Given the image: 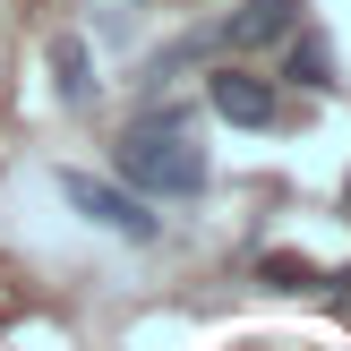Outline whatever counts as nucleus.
I'll list each match as a JSON object with an SVG mask.
<instances>
[{"label": "nucleus", "instance_id": "5", "mask_svg": "<svg viewBox=\"0 0 351 351\" xmlns=\"http://www.w3.org/2000/svg\"><path fill=\"white\" fill-rule=\"evenodd\" d=\"M257 274H266L274 291H335V283H343V274L308 266V257H257Z\"/></svg>", "mask_w": 351, "mask_h": 351}, {"label": "nucleus", "instance_id": "6", "mask_svg": "<svg viewBox=\"0 0 351 351\" xmlns=\"http://www.w3.org/2000/svg\"><path fill=\"white\" fill-rule=\"evenodd\" d=\"M51 69H60V103H86V95H95V77H86V43H77V34H60V43H51Z\"/></svg>", "mask_w": 351, "mask_h": 351}, {"label": "nucleus", "instance_id": "1", "mask_svg": "<svg viewBox=\"0 0 351 351\" xmlns=\"http://www.w3.org/2000/svg\"><path fill=\"white\" fill-rule=\"evenodd\" d=\"M120 171H129V189H146V197H206V146L197 129H189L180 112L163 120H137L129 137H120Z\"/></svg>", "mask_w": 351, "mask_h": 351}, {"label": "nucleus", "instance_id": "2", "mask_svg": "<svg viewBox=\"0 0 351 351\" xmlns=\"http://www.w3.org/2000/svg\"><path fill=\"white\" fill-rule=\"evenodd\" d=\"M60 197L77 206L86 223L120 232V240H154V232H163V223L146 215V197H129V189H103V180H86V171H60Z\"/></svg>", "mask_w": 351, "mask_h": 351}, {"label": "nucleus", "instance_id": "3", "mask_svg": "<svg viewBox=\"0 0 351 351\" xmlns=\"http://www.w3.org/2000/svg\"><path fill=\"white\" fill-rule=\"evenodd\" d=\"M206 103H215L232 129H274V120H283V95H274L266 77H249V69H215V77H206Z\"/></svg>", "mask_w": 351, "mask_h": 351}, {"label": "nucleus", "instance_id": "4", "mask_svg": "<svg viewBox=\"0 0 351 351\" xmlns=\"http://www.w3.org/2000/svg\"><path fill=\"white\" fill-rule=\"evenodd\" d=\"M283 34H300V0H240L215 26V51H257V43H283Z\"/></svg>", "mask_w": 351, "mask_h": 351}, {"label": "nucleus", "instance_id": "7", "mask_svg": "<svg viewBox=\"0 0 351 351\" xmlns=\"http://www.w3.org/2000/svg\"><path fill=\"white\" fill-rule=\"evenodd\" d=\"M283 43H291V34H283ZM283 77H300V86H335V60H326V43H317V34H308V43H291Z\"/></svg>", "mask_w": 351, "mask_h": 351}]
</instances>
